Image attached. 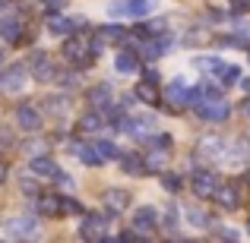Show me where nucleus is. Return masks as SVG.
Listing matches in <instances>:
<instances>
[{
    "mask_svg": "<svg viewBox=\"0 0 250 243\" xmlns=\"http://www.w3.org/2000/svg\"><path fill=\"white\" fill-rule=\"evenodd\" d=\"M29 63H10V67L0 70V89L3 92H19L25 85V79H29Z\"/></svg>",
    "mask_w": 250,
    "mask_h": 243,
    "instance_id": "obj_1",
    "label": "nucleus"
},
{
    "mask_svg": "<svg viewBox=\"0 0 250 243\" xmlns=\"http://www.w3.org/2000/svg\"><path fill=\"white\" fill-rule=\"evenodd\" d=\"M196 117L206 123H222L228 117V104L222 98H200L196 101Z\"/></svg>",
    "mask_w": 250,
    "mask_h": 243,
    "instance_id": "obj_2",
    "label": "nucleus"
},
{
    "mask_svg": "<svg viewBox=\"0 0 250 243\" xmlns=\"http://www.w3.org/2000/svg\"><path fill=\"white\" fill-rule=\"evenodd\" d=\"M165 98L174 108H196V101H200V92L196 89H187V85H181V82H171L168 89H165Z\"/></svg>",
    "mask_w": 250,
    "mask_h": 243,
    "instance_id": "obj_3",
    "label": "nucleus"
},
{
    "mask_svg": "<svg viewBox=\"0 0 250 243\" xmlns=\"http://www.w3.org/2000/svg\"><path fill=\"white\" fill-rule=\"evenodd\" d=\"M3 231L10 234V237H35V231H38V224H35V218H29V215H13V218H6L3 221Z\"/></svg>",
    "mask_w": 250,
    "mask_h": 243,
    "instance_id": "obj_4",
    "label": "nucleus"
},
{
    "mask_svg": "<svg viewBox=\"0 0 250 243\" xmlns=\"http://www.w3.org/2000/svg\"><path fill=\"white\" fill-rule=\"evenodd\" d=\"M80 237L83 240H104V237H108L104 215H98V212H89V215H85V221L80 224Z\"/></svg>",
    "mask_w": 250,
    "mask_h": 243,
    "instance_id": "obj_5",
    "label": "nucleus"
},
{
    "mask_svg": "<svg viewBox=\"0 0 250 243\" xmlns=\"http://www.w3.org/2000/svg\"><path fill=\"white\" fill-rule=\"evenodd\" d=\"M190 187H193L196 199H209V196L219 193V180H215V174H209V170H196Z\"/></svg>",
    "mask_w": 250,
    "mask_h": 243,
    "instance_id": "obj_6",
    "label": "nucleus"
},
{
    "mask_svg": "<svg viewBox=\"0 0 250 243\" xmlns=\"http://www.w3.org/2000/svg\"><path fill=\"white\" fill-rule=\"evenodd\" d=\"M29 70L32 73H35V79H51V76L57 73L54 67H51V60H48V54H44V51H32L29 54Z\"/></svg>",
    "mask_w": 250,
    "mask_h": 243,
    "instance_id": "obj_7",
    "label": "nucleus"
},
{
    "mask_svg": "<svg viewBox=\"0 0 250 243\" xmlns=\"http://www.w3.org/2000/svg\"><path fill=\"white\" fill-rule=\"evenodd\" d=\"M127 206H130V193H127V189H117V187L104 189V208H108L111 215L127 212Z\"/></svg>",
    "mask_w": 250,
    "mask_h": 243,
    "instance_id": "obj_8",
    "label": "nucleus"
},
{
    "mask_svg": "<svg viewBox=\"0 0 250 243\" xmlns=\"http://www.w3.org/2000/svg\"><path fill=\"white\" fill-rule=\"evenodd\" d=\"M16 123H19V130H25V133H38L42 114H38L35 108H29V104H19L16 108Z\"/></svg>",
    "mask_w": 250,
    "mask_h": 243,
    "instance_id": "obj_9",
    "label": "nucleus"
},
{
    "mask_svg": "<svg viewBox=\"0 0 250 243\" xmlns=\"http://www.w3.org/2000/svg\"><path fill=\"white\" fill-rule=\"evenodd\" d=\"M155 224H159V212H155L152 206H140L133 212V227H136V231H143V234L155 231Z\"/></svg>",
    "mask_w": 250,
    "mask_h": 243,
    "instance_id": "obj_10",
    "label": "nucleus"
},
{
    "mask_svg": "<svg viewBox=\"0 0 250 243\" xmlns=\"http://www.w3.org/2000/svg\"><path fill=\"white\" fill-rule=\"evenodd\" d=\"M70 155H76L83 164H89V168H98L104 158L98 155V149L95 146H85V142H70Z\"/></svg>",
    "mask_w": 250,
    "mask_h": 243,
    "instance_id": "obj_11",
    "label": "nucleus"
},
{
    "mask_svg": "<svg viewBox=\"0 0 250 243\" xmlns=\"http://www.w3.org/2000/svg\"><path fill=\"white\" fill-rule=\"evenodd\" d=\"M168 51H171V38L168 35L149 38V41L143 44V57H149V60H159V57H165Z\"/></svg>",
    "mask_w": 250,
    "mask_h": 243,
    "instance_id": "obj_12",
    "label": "nucleus"
},
{
    "mask_svg": "<svg viewBox=\"0 0 250 243\" xmlns=\"http://www.w3.org/2000/svg\"><path fill=\"white\" fill-rule=\"evenodd\" d=\"M111 85L108 82H98V85H92L89 92H85V98H89V104L92 108H111Z\"/></svg>",
    "mask_w": 250,
    "mask_h": 243,
    "instance_id": "obj_13",
    "label": "nucleus"
},
{
    "mask_svg": "<svg viewBox=\"0 0 250 243\" xmlns=\"http://www.w3.org/2000/svg\"><path fill=\"white\" fill-rule=\"evenodd\" d=\"M155 6H159V0H124V13H127V16H133V19L149 16Z\"/></svg>",
    "mask_w": 250,
    "mask_h": 243,
    "instance_id": "obj_14",
    "label": "nucleus"
},
{
    "mask_svg": "<svg viewBox=\"0 0 250 243\" xmlns=\"http://www.w3.org/2000/svg\"><path fill=\"white\" fill-rule=\"evenodd\" d=\"M29 170H32V174H38V177H57V174H61V168H57L48 155H35V158L29 161Z\"/></svg>",
    "mask_w": 250,
    "mask_h": 243,
    "instance_id": "obj_15",
    "label": "nucleus"
},
{
    "mask_svg": "<svg viewBox=\"0 0 250 243\" xmlns=\"http://www.w3.org/2000/svg\"><path fill=\"white\" fill-rule=\"evenodd\" d=\"M114 70L124 73V76L136 73V70H140V54H136V51H124V54H117L114 57Z\"/></svg>",
    "mask_w": 250,
    "mask_h": 243,
    "instance_id": "obj_16",
    "label": "nucleus"
},
{
    "mask_svg": "<svg viewBox=\"0 0 250 243\" xmlns=\"http://www.w3.org/2000/svg\"><path fill=\"white\" fill-rule=\"evenodd\" d=\"M0 38H3L6 44H16L19 38H22V22H19V19H3V22H0Z\"/></svg>",
    "mask_w": 250,
    "mask_h": 243,
    "instance_id": "obj_17",
    "label": "nucleus"
},
{
    "mask_svg": "<svg viewBox=\"0 0 250 243\" xmlns=\"http://www.w3.org/2000/svg\"><path fill=\"white\" fill-rule=\"evenodd\" d=\"M121 168L124 174H133V177H143L146 174V158H140V155H121Z\"/></svg>",
    "mask_w": 250,
    "mask_h": 243,
    "instance_id": "obj_18",
    "label": "nucleus"
},
{
    "mask_svg": "<svg viewBox=\"0 0 250 243\" xmlns=\"http://www.w3.org/2000/svg\"><path fill=\"white\" fill-rule=\"evenodd\" d=\"M159 82H149V79H140L136 82V89H133V95L140 98V101H146V104H155L159 101V89H155Z\"/></svg>",
    "mask_w": 250,
    "mask_h": 243,
    "instance_id": "obj_19",
    "label": "nucleus"
},
{
    "mask_svg": "<svg viewBox=\"0 0 250 243\" xmlns=\"http://www.w3.org/2000/svg\"><path fill=\"white\" fill-rule=\"evenodd\" d=\"M250 155V139L247 136H238L234 142H228V158L231 161H244Z\"/></svg>",
    "mask_w": 250,
    "mask_h": 243,
    "instance_id": "obj_20",
    "label": "nucleus"
},
{
    "mask_svg": "<svg viewBox=\"0 0 250 243\" xmlns=\"http://www.w3.org/2000/svg\"><path fill=\"white\" fill-rule=\"evenodd\" d=\"M76 29V19H63V16H51L48 19V32L51 35H70Z\"/></svg>",
    "mask_w": 250,
    "mask_h": 243,
    "instance_id": "obj_21",
    "label": "nucleus"
},
{
    "mask_svg": "<svg viewBox=\"0 0 250 243\" xmlns=\"http://www.w3.org/2000/svg\"><path fill=\"white\" fill-rule=\"evenodd\" d=\"M215 76H219L222 85H234V82H241V67H238V63H225Z\"/></svg>",
    "mask_w": 250,
    "mask_h": 243,
    "instance_id": "obj_22",
    "label": "nucleus"
},
{
    "mask_svg": "<svg viewBox=\"0 0 250 243\" xmlns=\"http://www.w3.org/2000/svg\"><path fill=\"white\" fill-rule=\"evenodd\" d=\"M102 38L108 44H124V41H127V29H124V25H104Z\"/></svg>",
    "mask_w": 250,
    "mask_h": 243,
    "instance_id": "obj_23",
    "label": "nucleus"
},
{
    "mask_svg": "<svg viewBox=\"0 0 250 243\" xmlns=\"http://www.w3.org/2000/svg\"><path fill=\"white\" fill-rule=\"evenodd\" d=\"M98 127H102V114H98V108L85 111V114L80 117V130H83V133H95Z\"/></svg>",
    "mask_w": 250,
    "mask_h": 243,
    "instance_id": "obj_24",
    "label": "nucleus"
},
{
    "mask_svg": "<svg viewBox=\"0 0 250 243\" xmlns=\"http://www.w3.org/2000/svg\"><path fill=\"white\" fill-rule=\"evenodd\" d=\"M222 146H225V142H222V139H215V136H212V139H206V142L200 146V152L206 155V158H222Z\"/></svg>",
    "mask_w": 250,
    "mask_h": 243,
    "instance_id": "obj_25",
    "label": "nucleus"
},
{
    "mask_svg": "<svg viewBox=\"0 0 250 243\" xmlns=\"http://www.w3.org/2000/svg\"><path fill=\"white\" fill-rule=\"evenodd\" d=\"M162 187H165L168 193H181V187H184L181 174H174V170H165V174H162Z\"/></svg>",
    "mask_w": 250,
    "mask_h": 243,
    "instance_id": "obj_26",
    "label": "nucleus"
},
{
    "mask_svg": "<svg viewBox=\"0 0 250 243\" xmlns=\"http://www.w3.org/2000/svg\"><path fill=\"white\" fill-rule=\"evenodd\" d=\"M95 149H98V155H102L104 161H108V158H121V152H117V146H114L111 139H98Z\"/></svg>",
    "mask_w": 250,
    "mask_h": 243,
    "instance_id": "obj_27",
    "label": "nucleus"
},
{
    "mask_svg": "<svg viewBox=\"0 0 250 243\" xmlns=\"http://www.w3.org/2000/svg\"><path fill=\"white\" fill-rule=\"evenodd\" d=\"M215 196H219V202L225 208H238V193H234L231 187H219V193H215Z\"/></svg>",
    "mask_w": 250,
    "mask_h": 243,
    "instance_id": "obj_28",
    "label": "nucleus"
},
{
    "mask_svg": "<svg viewBox=\"0 0 250 243\" xmlns=\"http://www.w3.org/2000/svg\"><path fill=\"white\" fill-rule=\"evenodd\" d=\"M184 215H187V221H190L193 227H206V224H209V218L200 212V208H193V206H190V208H184Z\"/></svg>",
    "mask_w": 250,
    "mask_h": 243,
    "instance_id": "obj_29",
    "label": "nucleus"
},
{
    "mask_svg": "<svg viewBox=\"0 0 250 243\" xmlns=\"http://www.w3.org/2000/svg\"><path fill=\"white\" fill-rule=\"evenodd\" d=\"M162 164H165V149H162V152H149L146 155V174L149 170H159Z\"/></svg>",
    "mask_w": 250,
    "mask_h": 243,
    "instance_id": "obj_30",
    "label": "nucleus"
},
{
    "mask_svg": "<svg viewBox=\"0 0 250 243\" xmlns=\"http://www.w3.org/2000/svg\"><path fill=\"white\" fill-rule=\"evenodd\" d=\"M76 212H83L80 199H70V196H63V215H76Z\"/></svg>",
    "mask_w": 250,
    "mask_h": 243,
    "instance_id": "obj_31",
    "label": "nucleus"
},
{
    "mask_svg": "<svg viewBox=\"0 0 250 243\" xmlns=\"http://www.w3.org/2000/svg\"><path fill=\"white\" fill-rule=\"evenodd\" d=\"M215 237H219V240H238V231H231V227H215Z\"/></svg>",
    "mask_w": 250,
    "mask_h": 243,
    "instance_id": "obj_32",
    "label": "nucleus"
},
{
    "mask_svg": "<svg viewBox=\"0 0 250 243\" xmlns=\"http://www.w3.org/2000/svg\"><path fill=\"white\" fill-rule=\"evenodd\" d=\"M174 224H177V208L171 206V208H168V215H165V227H174Z\"/></svg>",
    "mask_w": 250,
    "mask_h": 243,
    "instance_id": "obj_33",
    "label": "nucleus"
},
{
    "mask_svg": "<svg viewBox=\"0 0 250 243\" xmlns=\"http://www.w3.org/2000/svg\"><path fill=\"white\" fill-rule=\"evenodd\" d=\"M63 3H67V0H44V6H48V10H63Z\"/></svg>",
    "mask_w": 250,
    "mask_h": 243,
    "instance_id": "obj_34",
    "label": "nucleus"
},
{
    "mask_svg": "<svg viewBox=\"0 0 250 243\" xmlns=\"http://www.w3.org/2000/svg\"><path fill=\"white\" fill-rule=\"evenodd\" d=\"M121 240H124V243H133V240H140V234H136V231H124Z\"/></svg>",
    "mask_w": 250,
    "mask_h": 243,
    "instance_id": "obj_35",
    "label": "nucleus"
},
{
    "mask_svg": "<svg viewBox=\"0 0 250 243\" xmlns=\"http://www.w3.org/2000/svg\"><path fill=\"white\" fill-rule=\"evenodd\" d=\"M22 189H25V193H38L35 180H29V177H25V180H22Z\"/></svg>",
    "mask_w": 250,
    "mask_h": 243,
    "instance_id": "obj_36",
    "label": "nucleus"
},
{
    "mask_svg": "<svg viewBox=\"0 0 250 243\" xmlns=\"http://www.w3.org/2000/svg\"><path fill=\"white\" fill-rule=\"evenodd\" d=\"M143 79H149V82H159V73H155V70H146V76H143Z\"/></svg>",
    "mask_w": 250,
    "mask_h": 243,
    "instance_id": "obj_37",
    "label": "nucleus"
},
{
    "mask_svg": "<svg viewBox=\"0 0 250 243\" xmlns=\"http://www.w3.org/2000/svg\"><path fill=\"white\" fill-rule=\"evenodd\" d=\"M241 89H244V92H250V76H247V79H241Z\"/></svg>",
    "mask_w": 250,
    "mask_h": 243,
    "instance_id": "obj_38",
    "label": "nucleus"
},
{
    "mask_svg": "<svg viewBox=\"0 0 250 243\" xmlns=\"http://www.w3.org/2000/svg\"><path fill=\"white\" fill-rule=\"evenodd\" d=\"M3 177H6V164L0 161V183H3Z\"/></svg>",
    "mask_w": 250,
    "mask_h": 243,
    "instance_id": "obj_39",
    "label": "nucleus"
},
{
    "mask_svg": "<svg viewBox=\"0 0 250 243\" xmlns=\"http://www.w3.org/2000/svg\"><path fill=\"white\" fill-rule=\"evenodd\" d=\"M0 63H3V48H0Z\"/></svg>",
    "mask_w": 250,
    "mask_h": 243,
    "instance_id": "obj_40",
    "label": "nucleus"
},
{
    "mask_svg": "<svg viewBox=\"0 0 250 243\" xmlns=\"http://www.w3.org/2000/svg\"><path fill=\"white\" fill-rule=\"evenodd\" d=\"M247 234H250V221H247Z\"/></svg>",
    "mask_w": 250,
    "mask_h": 243,
    "instance_id": "obj_41",
    "label": "nucleus"
},
{
    "mask_svg": "<svg viewBox=\"0 0 250 243\" xmlns=\"http://www.w3.org/2000/svg\"><path fill=\"white\" fill-rule=\"evenodd\" d=\"M247 114H250V101H247Z\"/></svg>",
    "mask_w": 250,
    "mask_h": 243,
    "instance_id": "obj_42",
    "label": "nucleus"
}]
</instances>
